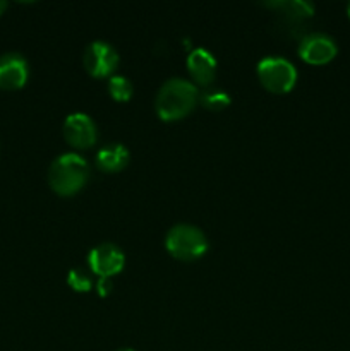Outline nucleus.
<instances>
[{"label": "nucleus", "instance_id": "obj_1", "mask_svg": "<svg viewBox=\"0 0 350 351\" xmlns=\"http://www.w3.org/2000/svg\"><path fill=\"white\" fill-rule=\"evenodd\" d=\"M199 98V91L184 77H172L161 84L154 98V108L160 119L177 120L192 112Z\"/></svg>", "mask_w": 350, "mask_h": 351}, {"label": "nucleus", "instance_id": "obj_2", "mask_svg": "<svg viewBox=\"0 0 350 351\" xmlns=\"http://www.w3.org/2000/svg\"><path fill=\"white\" fill-rule=\"evenodd\" d=\"M89 178V165L81 154H58L48 167V184L57 194L72 195L84 187Z\"/></svg>", "mask_w": 350, "mask_h": 351}, {"label": "nucleus", "instance_id": "obj_3", "mask_svg": "<svg viewBox=\"0 0 350 351\" xmlns=\"http://www.w3.org/2000/svg\"><path fill=\"white\" fill-rule=\"evenodd\" d=\"M165 247L177 259L194 261L208 250V239L198 226L178 223L167 232Z\"/></svg>", "mask_w": 350, "mask_h": 351}, {"label": "nucleus", "instance_id": "obj_4", "mask_svg": "<svg viewBox=\"0 0 350 351\" xmlns=\"http://www.w3.org/2000/svg\"><path fill=\"white\" fill-rule=\"evenodd\" d=\"M261 84L271 93H288L297 82V69L288 58L278 55L263 57L256 65Z\"/></svg>", "mask_w": 350, "mask_h": 351}, {"label": "nucleus", "instance_id": "obj_5", "mask_svg": "<svg viewBox=\"0 0 350 351\" xmlns=\"http://www.w3.org/2000/svg\"><path fill=\"white\" fill-rule=\"evenodd\" d=\"M82 64L91 75L105 77V75L112 74L119 65V53L108 41L95 40L86 47Z\"/></svg>", "mask_w": 350, "mask_h": 351}, {"label": "nucleus", "instance_id": "obj_6", "mask_svg": "<svg viewBox=\"0 0 350 351\" xmlns=\"http://www.w3.org/2000/svg\"><path fill=\"white\" fill-rule=\"evenodd\" d=\"M88 264L89 269L100 278H112L113 274L124 269L126 256L119 245L112 242H103L89 250Z\"/></svg>", "mask_w": 350, "mask_h": 351}, {"label": "nucleus", "instance_id": "obj_7", "mask_svg": "<svg viewBox=\"0 0 350 351\" xmlns=\"http://www.w3.org/2000/svg\"><path fill=\"white\" fill-rule=\"evenodd\" d=\"M95 120L84 112H72L64 120V137L71 146L84 149L96 143Z\"/></svg>", "mask_w": 350, "mask_h": 351}, {"label": "nucleus", "instance_id": "obj_8", "mask_svg": "<svg viewBox=\"0 0 350 351\" xmlns=\"http://www.w3.org/2000/svg\"><path fill=\"white\" fill-rule=\"evenodd\" d=\"M297 51L302 60L309 62V64L321 65L335 58L338 47H336L335 40L329 34L309 33L307 36L301 40Z\"/></svg>", "mask_w": 350, "mask_h": 351}, {"label": "nucleus", "instance_id": "obj_9", "mask_svg": "<svg viewBox=\"0 0 350 351\" xmlns=\"http://www.w3.org/2000/svg\"><path fill=\"white\" fill-rule=\"evenodd\" d=\"M30 65L24 55L7 51L0 55V89H19L26 84Z\"/></svg>", "mask_w": 350, "mask_h": 351}, {"label": "nucleus", "instance_id": "obj_10", "mask_svg": "<svg viewBox=\"0 0 350 351\" xmlns=\"http://www.w3.org/2000/svg\"><path fill=\"white\" fill-rule=\"evenodd\" d=\"M187 69L196 82L209 86L216 75V58L206 48H194L187 55Z\"/></svg>", "mask_w": 350, "mask_h": 351}, {"label": "nucleus", "instance_id": "obj_11", "mask_svg": "<svg viewBox=\"0 0 350 351\" xmlns=\"http://www.w3.org/2000/svg\"><path fill=\"white\" fill-rule=\"evenodd\" d=\"M129 149L120 143H110L96 153V167L103 171H119L129 163Z\"/></svg>", "mask_w": 350, "mask_h": 351}, {"label": "nucleus", "instance_id": "obj_12", "mask_svg": "<svg viewBox=\"0 0 350 351\" xmlns=\"http://www.w3.org/2000/svg\"><path fill=\"white\" fill-rule=\"evenodd\" d=\"M264 5L283 10L294 19H304V17H311L314 14V5L307 0H271V2H264Z\"/></svg>", "mask_w": 350, "mask_h": 351}, {"label": "nucleus", "instance_id": "obj_13", "mask_svg": "<svg viewBox=\"0 0 350 351\" xmlns=\"http://www.w3.org/2000/svg\"><path fill=\"white\" fill-rule=\"evenodd\" d=\"M201 103L208 110H222L226 105H230V95L220 88H208L199 95Z\"/></svg>", "mask_w": 350, "mask_h": 351}, {"label": "nucleus", "instance_id": "obj_14", "mask_svg": "<svg viewBox=\"0 0 350 351\" xmlns=\"http://www.w3.org/2000/svg\"><path fill=\"white\" fill-rule=\"evenodd\" d=\"M132 82L126 75H112L108 81V93L117 101H127L132 96Z\"/></svg>", "mask_w": 350, "mask_h": 351}, {"label": "nucleus", "instance_id": "obj_15", "mask_svg": "<svg viewBox=\"0 0 350 351\" xmlns=\"http://www.w3.org/2000/svg\"><path fill=\"white\" fill-rule=\"evenodd\" d=\"M67 285L75 291H89L93 288V280L82 267H72L67 274Z\"/></svg>", "mask_w": 350, "mask_h": 351}, {"label": "nucleus", "instance_id": "obj_16", "mask_svg": "<svg viewBox=\"0 0 350 351\" xmlns=\"http://www.w3.org/2000/svg\"><path fill=\"white\" fill-rule=\"evenodd\" d=\"M96 290H98V293L102 297L108 295L112 291V280L110 278H98V281H96Z\"/></svg>", "mask_w": 350, "mask_h": 351}, {"label": "nucleus", "instance_id": "obj_17", "mask_svg": "<svg viewBox=\"0 0 350 351\" xmlns=\"http://www.w3.org/2000/svg\"><path fill=\"white\" fill-rule=\"evenodd\" d=\"M5 9H7V2L5 0H0V14H2Z\"/></svg>", "mask_w": 350, "mask_h": 351}, {"label": "nucleus", "instance_id": "obj_18", "mask_svg": "<svg viewBox=\"0 0 350 351\" xmlns=\"http://www.w3.org/2000/svg\"><path fill=\"white\" fill-rule=\"evenodd\" d=\"M117 351H134L132 348H120V350H117Z\"/></svg>", "mask_w": 350, "mask_h": 351}, {"label": "nucleus", "instance_id": "obj_19", "mask_svg": "<svg viewBox=\"0 0 350 351\" xmlns=\"http://www.w3.org/2000/svg\"><path fill=\"white\" fill-rule=\"evenodd\" d=\"M347 12H349V17H350V3H349V7H347Z\"/></svg>", "mask_w": 350, "mask_h": 351}]
</instances>
